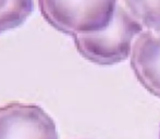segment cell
<instances>
[{"label": "cell", "instance_id": "1", "mask_svg": "<svg viewBox=\"0 0 160 139\" xmlns=\"http://www.w3.org/2000/svg\"><path fill=\"white\" fill-rule=\"evenodd\" d=\"M142 24L119 4L111 23L97 33L73 38L78 52L97 65H114L131 57L136 38L144 32Z\"/></svg>", "mask_w": 160, "mask_h": 139}, {"label": "cell", "instance_id": "2", "mask_svg": "<svg viewBox=\"0 0 160 139\" xmlns=\"http://www.w3.org/2000/svg\"><path fill=\"white\" fill-rule=\"evenodd\" d=\"M45 21L71 37L106 28L118 9L119 0H37Z\"/></svg>", "mask_w": 160, "mask_h": 139}, {"label": "cell", "instance_id": "3", "mask_svg": "<svg viewBox=\"0 0 160 139\" xmlns=\"http://www.w3.org/2000/svg\"><path fill=\"white\" fill-rule=\"evenodd\" d=\"M0 139H59V134L42 107L10 102L0 107Z\"/></svg>", "mask_w": 160, "mask_h": 139}, {"label": "cell", "instance_id": "4", "mask_svg": "<svg viewBox=\"0 0 160 139\" xmlns=\"http://www.w3.org/2000/svg\"><path fill=\"white\" fill-rule=\"evenodd\" d=\"M130 59L137 80L160 98V33L144 31L133 45Z\"/></svg>", "mask_w": 160, "mask_h": 139}, {"label": "cell", "instance_id": "5", "mask_svg": "<svg viewBox=\"0 0 160 139\" xmlns=\"http://www.w3.org/2000/svg\"><path fill=\"white\" fill-rule=\"evenodd\" d=\"M122 4L144 30L160 33V0H122Z\"/></svg>", "mask_w": 160, "mask_h": 139}, {"label": "cell", "instance_id": "6", "mask_svg": "<svg viewBox=\"0 0 160 139\" xmlns=\"http://www.w3.org/2000/svg\"><path fill=\"white\" fill-rule=\"evenodd\" d=\"M34 10V0H7L0 14V34L21 26Z\"/></svg>", "mask_w": 160, "mask_h": 139}, {"label": "cell", "instance_id": "7", "mask_svg": "<svg viewBox=\"0 0 160 139\" xmlns=\"http://www.w3.org/2000/svg\"><path fill=\"white\" fill-rule=\"evenodd\" d=\"M6 4H7V0H0V14L3 11V9L6 8Z\"/></svg>", "mask_w": 160, "mask_h": 139}]
</instances>
